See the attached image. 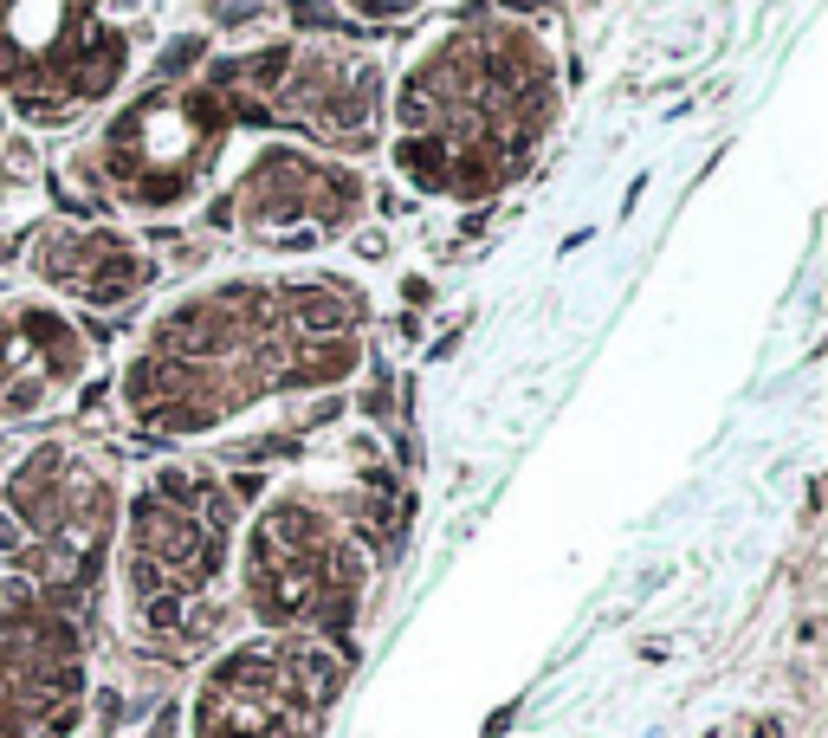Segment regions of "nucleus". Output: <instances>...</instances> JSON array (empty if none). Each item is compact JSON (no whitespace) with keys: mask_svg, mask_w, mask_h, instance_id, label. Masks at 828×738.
<instances>
[{"mask_svg":"<svg viewBox=\"0 0 828 738\" xmlns=\"http://www.w3.org/2000/svg\"><path fill=\"white\" fill-rule=\"evenodd\" d=\"M369 305L330 272H227L156 311L123 363V415L195 441L259 402L337 389L363 363Z\"/></svg>","mask_w":828,"mask_h":738,"instance_id":"obj_1","label":"nucleus"},{"mask_svg":"<svg viewBox=\"0 0 828 738\" xmlns=\"http://www.w3.org/2000/svg\"><path fill=\"white\" fill-rule=\"evenodd\" d=\"M557 123V65L512 20H460L389 98L395 169L421 195L479 201L505 188Z\"/></svg>","mask_w":828,"mask_h":738,"instance_id":"obj_2","label":"nucleus"},{"mask_svg":"<svg viewBox=\"0 0 828 738\" xmlns=\"http://www.w3.org/2000/svg\"><path fill=\"white\" fill-rule=\"evenodd\" d=\"M123 609L162 648H201L227 622L233 499L201 467H156L123 499Z\"/></svg>","mask_w":828,"mask_h":738,"instance_id":"obj_3","label":"nucleus"},{"mask_svg":"<svg viewBox=\"0 0 828 738\" xmlns=\"http://www.w3.org/2000/svg\"><path fill=\"white\" fill-rule=\"evenodd\" d=\"M123 486L78 441H33L0 460V577L26 590H78L117 538Z\"/></svg>","mask_w":828,"mask_h":738,"instance_id":"obj_4","label":"nucleus"},{"mask_svg":"<svg viewBox=\"0 0 828 738\" xmlns=\"http://www.w3.org/2000/svg\"><path fill=\"white\" fill-rule=\"evenodd\" d=\"M227 136L233 111L214 85H156L85 136L78 175L123 214H188L214 188Z\"/></svg>","mask_w":828,"mask_h":738,"instance_id":"obj_5","label":"nucleus"},{"mask_svg":"<svg viewBox=\"0 0 828 738\" xmlns=\"http://www.w3.org/2000/svg\"><path fill=\"white\" fill-rule=\"evenodd\" d=\"M246 609L279 635H317L350 622L369 590L363 531L311 492H279L240 538Z\"/></svg>","mask_w":828,"mask_h":738,"instance_id":"obj_6","label":"nucleus"},{"mask_svg":"<svg viewBox=\"0 0 828 738\" xmlns=\"http://www.w3.org/2000/svg\"><path fill=\"white\" fill-rule=\"evenodd\" d=\"M343 693V661L317 635H266L227 648L195 687V738H317Z\"/></svg>","mask_w":828,"mask_h":738,"instance_id":"obj_7","label":"nucleus"},{"mask_svg":"<svg viewBox=\"0 0 828 738\" xmlns=\"http://www.w3.org/2000/svg\"><path fill=\"white\" fill-rule=\"evenodd\" d=\"M369 214V182L350 156L311 143H266L240 162L227 188V227L272 259H305L337 246Z\"/></svg>","mask_w":828,"mask_h":738,"instance_id":"obj_8","label":"nucleus"},{"mask_svg":"<svg viewBox=\"0 0 828 738\" xmlns=\"http://www.w3.org/2000/svg\"><path fill=\"white\" fill-rule=\"evenodd\" d=\"M246 78L259 98L285 123L311 136V149L330 156H356L382 136L389 123V85H382V59L343 39H317V46H272L246 59Z\"/></svg>","mask_w":828,"mask_h":738,"instance_id":"obj_9","label":"nucleus"},{"mask_svg":"<svg viewBox=\"0 0 828 738\" xmlns=\"http://www.w3.org/2000/svg\"><path fill=\"white\" fill-rule=\"evenodd\" d=\"M91 376V344L46 292L0 298V428L59 415Z\"/></svg>","mask_w":828,"mask_h":738,"instance_id":"obj_10","label":"nucleus"},{"mask_svg":"<svg viewBox=\"0 0 828 738\" xmlns=\"http://www.w3.org/2000/svg\"><path fill=\"white\" fill-rule=\"evenodd\" d=\"M78 706V641L39 609L0 615V738H59Z\"/></svg>","mask_w":828,"mask_h":738,"instance_id":"obj_11","label":"nucleus"},{"mask_svg":"<svg viewBox=\"0 0 828 738\" xmlns=\"http://www.w3.org/2000/svg\"><path fill=\"white\" fill-rule=\"evenodd\" d=\"M26 272L46 285L52 305H91V311H117L136 292H149L156 259L143 253V240L123 234L110 221H52L26 253Z\"/></svg>","mask_w":828,"mask_h":738,"instance_id":"obj_12","label":"nucleus"},{"mask_svg":"<svg viewBox=\"0 0 828 738\" xmlns=\"http://www.w3.org/2000/svg\"><path fill=\"white\" fill-rule=\"evenodd\" d=\"M350 7H363V13H402L408 0H350Z\"/></svg>","mask_w":828,"mask_h":738,"instance_id":"obj_13","label":"nucleus"},{"mask_svg":"<svg viewBox=\"0 0 828 738\" xmlns=\"http://www.w3.org/2000/svg\"><path fill=\"white\" fill-rule=\"evenodd\" d=\"M0 130H7V111H0Z\"/></svg>","mask_w":828,"mask_h":738,"instance_id":"obj_14","label":"nucleus"}]
</instances>
